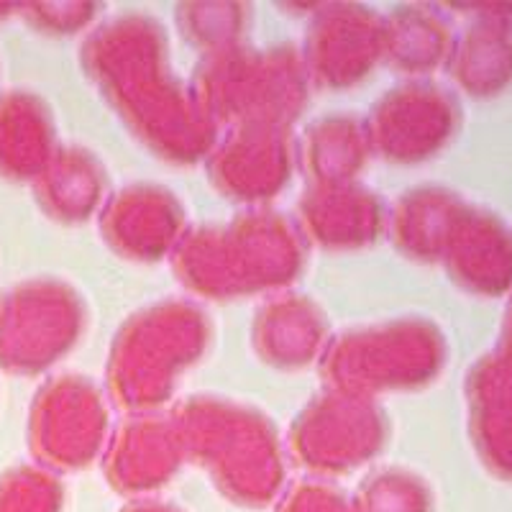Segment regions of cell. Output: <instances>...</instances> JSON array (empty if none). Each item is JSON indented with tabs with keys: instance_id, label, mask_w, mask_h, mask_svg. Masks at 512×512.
Listing matches in <instances>:
<instances>
[{
	"instance_id": "25",
	"label": "cell",
	"mask_w": 512,
	"mask_h": 512,
	"mask_svg": "<svg viewBox=\"0 0 512 512\" xmlns=\"http://www.w3.org/2000/svg\"><path fill=\"white\" fill-rule=\"evenodd\" d=\"M254 24V6L241 0H190L175 6V26L195 52L239 47Z\"/></svg>"
},
{
	"instance_id": "26",
	"label": "cell",
	"mask_w": 512,
	"mask_h": 512,
	"mask_svg": "<svg viewBox=\"0 0 512 512\" xmlns=\"http://www.w3.org/2000/svg\"><path fill=\"white\" fill-rule=\"evenodd\" d=\"M356 512H433L436 492L423 474L408 466H379L354 492Z\"/></svg>"
},
{
	"instance_id": "20",
	"label": "cell",
	"mask_w": 512,
	"mask_h": 512,
	"mask_svg": "<svg viewBox=\"0 0 512 512\" xmlns=\"http://www.w3.org/2000/svg\"><path fill=\"white\" fill-rule=\"evenodd\" d=\"M454 41V21L441 6L400 3L382 13V64L402 80H431L446 70Z\"/></svg>"
},
{
	"instance_id": "30",
	"label": "cell",
	"mask_w": 512,
	"mask_h": 512,
	"mask_svg": "<svg viewBox=\"0 0 512 512\" xmlns=\"http://www.w3.org/2000/svg\"><path fill=\"white\" fill-rule=\"evenodd\" d=\"M489 354L495 356L497 367H500L502 372H505V377L512 382V295L507 297L505 313H502V323H500V333H497V344Z\"/></svg>"
},
{
	"instance_id": "32",
	"label": "cell",
	"mask_w": 512,
	"mask_h": 512,
	"mask_svg": "<svg viewBox=\"0 0 512 512\" xmlns=\"http://www.w3.org/2000/svg\"><path fill=\"white\" fill-rule=\"evenodd\" d=\"M13 16H18V3H0V24Z\"/></svg>"
},
{
	"instance_id": "7",
	"label": "cell",
	"mask_w": 512,
	"mask_h": 512,
	"mask_svg": "<svg viewBox=\"0 0 512 512\" xmlns=\"http://www.w3.org/2000/svg\"><path fill=\"white\" fill-rule=\"evenodd\" d=\"M90 305L72 282L36 274L0 292V372L39 377L82 344Z\"/></svg>"
},
{
	"instance_id": "22",
	"label": "cell",
	"mask_w": 512,
	"mask_h": 512,
	"mask_svg": "<svg viewBox=\"0 0 512 512\" xmlns=\"http://www.w3.org/2000/svg\"><path fill=\"white\" fill-rule=\"evenodd\" d=\"M57 116L47 98L29 88L0 93V177L34 182L57 152Z\"/></svg>"
},
{
	"instance_id": "31",
	"label": "cell",
	"mask_w": 512,
	"mask_h": 512,
	"mask_svg": "<svg viewBox=\"0 0 512 512\" xmlns=\"http://www.w3.org/2000/svg\"><path fill=\"white\" fill-rule=\"evenodd\" d=\"M118 512H185L182 507L172 505L167 500H157V497H146V500H131L121 507Z\"/></svg>"
},
{
	"instance_id": "6",
	"label": "cell",
	"mask_w": 512,
	"mask_h": 512,
	"mask_svg": "<svg viewBox=\"0 0 512 512\" xmlns=\"http://www.w3.org/2000/svg\"><path fill=\"white\" fill-rule=\"evenodd\" d=\"M446 367V331L428 315H395L344 328L333 333L318 361L323 387L374 400L425 390Z\"/></svg>"
},
{
	"instance_id": "21",
	"label": "cell",
	"mask_w": 512,
	"mask_h": 512,
	"mask_svg": "<svg viewBox=\"0 0 512 512\" xmlns=\"http://www.w3.org/2000/svg\"><path fill=\"white\" fill-rule=\"evenodd\" d=\"M456 93L495 100L512 90V18L469 16L446 64Z\"/></svg>"
},
{
	"instance_id": "12",
	"label": "cell",
	"mask_w": 512,
	"mask_h": 512,
	"mask_svg": "<svg viewBox=\"0 0 512 512\" xmlns=\"http://www.w3.org/2000/svg\"><path fill=\"white\" fill-rule=\"evenodd\" d=\"M203 164L223 200L241 210L269 208L297 172V136L290 126L226 128Z\"/></svg>"
},
{
	"instance_id": "27",
	"label": "cell",
	"mask_w": 512,
	"mask_h": 512,
	"mask_svg": "<svg viewBox=\"0 0 512 512\" xmlns=\"http://www.w3.org/2000/svg\"><path fill=\"white\" fill-rule=\"evenodd\" d=\"M67 489L41 464H16L0 474V512H62Z\"/></svg>"
},
{
	"instance_id": "14",
	"label": "cell",
	"mask_w": 512,
	"mask_h": 512,
	"mask_svg": "<svg viewBox=\"0 0 512 512\" xmlns=\"http://www.w3.org/2000/svg\"><path fill=\"white\" fill-rule=\"evenodd\" d=\"M185 464V443L169 410L123 415L100 459L108 487L128 502L154 497Z\"/></svg>"
},
{
	"instance_id": "17",
	"label": "cell",
	"mask_w": 512,
	"mask_h": 512,
	"mask_svg": "<svg viewBox=\"0 0 512 512\" xmlns=\"http://www.w3.org/2000/svg\"><path fill=\"white\" fill-rule=\"evenodd\" d=\"M331 336L326 310L295 290L262 297L249 328L256 359L277 372H300L318 364Z\"/></svg>"
},
{
	"instance_id": "3",
	"label": "cell",
	"mask_w": 512,
	"mask_h": 512,
	"mask_svg": "<svg viewBox=\"0 0 512 512\" xmlns=\"http://www.w3.org/2000/svg\"><path fill=\"white\" fill-rule=\"evenodd\" d=\"M190 464H198L231 505L264 510L287 487V446L264 410L213 392L169 408Z\"/></svg>"
},
{
	"instance_id": "19",
	"label": "cell",
	"mask_w": 512,
	"mask_h": 512,
	"mask_svg": "<svg viewBox=\"0 0 512 512\" xmlns=\"http://www.w3.org/2000/svg\"><path fill=\"white\" fill-rule=\"evenodd\" d=\"M464 402L474 454L492 477L512 484V382L492 354L466 372Z\"/></svg>"
},
{
	"instance_id": "29",
	"label": "cell",
	"mask_w": 512,
	"mask_h": 512,
	"mask_svg": "<svg viewBox=\"0 0 512 512\" xmlns=\"http://www.w3.org/2000/svg\"><path fill=\"white\" fill-rule=\"evenodd\" d=\"M274 512H356L346 489L328 479L305 477L287 484L274 502Z\"/></svg>"
},
{
	"instance_id": "9",
	"label": "cell",
	"mask_w": 512,
	"mask_h": 512,
	"mask_svg": "<svg viewBox=\"0 0 512 512\" xmlns=\"http://www.w3.org/2000/svg\"><path fill=\"white\" fill-rule=\"evenodd\" d=\"M111 433V397L88 374H54L34 392L26 446L36 464L54 474L85 472L103 459Z\"/></svg>"
},
{
	"instance_id": "2",
	"label": "cell",
	"mask_w": 512,
	"mask_h": 512,
	"mask_svg": "<svg viewBox=\"0 0 512 512\" xmlns=\"http://www.w3.org/2000/svg\"><path fill=\"white\" fill-rule=\"evenodd\" d=\"M308 249L295 218L277 208H244L226 223L190 226L169 267L198 300L233 303L292 290Z\"/></svg>"
},
{
	"instance_id": "18",
	"label": "cell",
	"mask_w": 512,
	"mask_h": 512,
	"mask_svg": "<svg viewBox=\"0 0 512 512\" xmlns=\"http://www.w3.org/2000/svg\"><path fill=\"white\" fill-rule=\"evenodd\" d=\"M34 200L49 221L82 226L98 218L111 195L103 159L82 144H59L44 169L31 182Z\"/></svg>"
},
{
	"instance_id": "1",
	"label": "cell",
	"mask_w": 512,
	"mask_h": 512,
	"mask_svg": "<svg viewBox=\"0 0 512 512\" xmlns=\"http://www.w3.org/2000/svg\"><path fill=\"white\" fill-rule=\"evenodd\" d=\"M80 67L152 157L175 167L205 162L221 128L172 67L169 34L141 11L103 18L80 44Z\"/></svg>"
},
{
	"instance_id": "13",
	"label": "cell",
	"mask_w": 512,
	"mask_h": 512,
	"mask_svg": "<svg viewBox=\"0 0 512 512\" xmlns=\"http://www.w3.org/2000/svg\"><path fill=\"white\" fill-rule=\"evenodd\" d=\"M187 228L185 203L175 190L159 182H128L118 187L98 213L103 244L134 264L169 262Z\"/></svg>"
},
{
	"instance_id": "24",
	"label": "cell",
	"mask_w": 512,
	"mask_h": 512,
	"mask_svg": "<svg viewBox=\"0 0 512 512\" xmlns=\"http://www.w3.org/2000/svg\"><path fill=\"white\" fill-rule=\"evenodd\" d=\"M372 157L367 123L354 111L323 113L297 136V169L308 185L359 180Z\"/></svg>"
},
{
	"instance_id": "5",
	"label": "cell",
	"mask_w": 512,
	"mask_h": 512,
	"mask_svg": "<svg viewBox=\"0 0 512 512\" xmlns=\"http://www.w3.org/2000/svg\"><path fill=\"white\" fill-rule=\"evenodd\" d=\"M190 85L221 131L236 126H295L310 103V77L292 41L254 47L249 41L203 54Z\"/></svg>"
},
{
	"instance_id": "28",
	"label": "cell",
	"mask_w": 512,
	"mask_h": 512,
	"mask_svg": "<svg viewBox=\"0 0 512 512\" xmlns=\"http://www.w3.org/2000/svg\"><path fill=\"white\" fill-rule=\"evenodd\" d=\"M103 6L93 0H52V3H18V18L41 36L90 34L100 24Z\"/></svg>"
},
{
	"instance_id": "8",
	"label": "cell",
	"mask_w": 512,
	"mask_h": 512,
	"mask_svg": "<svg viewBox=\"0 0 512 512\" xmlns=\"http://www.w3.org/2000/svg\"><path fill=\"white\" fill-rule=\"evenodd\" d=\"M390 436L392 423L382 402L323 387L297 410L285 446L308 477L336 482L377 461Z\"/></svg>"
},
{
	"instance_id": "10",
	"label": "cell",
	"mask_w": 512,
	"mask_h": 512,
	"mask_svg": "<svg viewBox=\"0 0 512 512\" xmlns=\"http://www.w3.org/2000/svg\"><path fill=\"white\" fill-rule=\"evenodd\" d=\"M364 123L374 157L418 167L454 144L464 126V105L441 82L402 80L374 100Z\"/></svg>"
},
{
	"instance_id": "16",
	"label": "cell",
	"mask_w": 512,
	"mask_h": 512,
	"mask_svg": "<svg viewBox=\"0 0 512 512\" xmlns=\"http://www.w3.org/2000/svg\"><path fill=\"white\" fill-rule=\"evenodd\" d=\"M448 280L479 300L512 295V226L492 208L466 200L441 256Z\"/></svg>"
},
{
	"instance_id": "4",
	"label": "cell",
	"mask_w": 512,
	"mask_h": 512,
	"mask_svg": "<svg viewBox=\"0 0 512 512\" xmlns=\"http://www.w3.org/2000/svg\"><path fill=\"white\" fill-rule=\"evenodd\" d=\"M216 326L192 297H162L134 310L116 328L105 356V392L113 408L162 413L177 387L213 349Z\"/></svg>"
},
{
	"instance_id": "11",
	"label": "cell",
	"mask_w": 512,
	"mask_h": 512,
	"mask_svg": "<svg viewBox=\"0 0 512 512\" xmlns=\"http://www.w3.org/2000/svg\"><path fill=\"white\" fill-rule=\"evenodd\" d=\"M300 54L313 88L349 93L384 62L382 13L349 0L318 3L305 26Z\"/></svg>"
},
{
	"instance_id": "15",
	"label": "cell",
	"mask_w": 512,
	"mask_h": 512,
	"mask_svg": "<svg viewBox=\"0 0 512 512\" xmlns=\"http://www.w3.org/2000/svg\"><path fill=\"white\" fill-rule=\"evenodd\" d=\"M387 218V200L361 180L308 185L295 208V223L305 244L326 254L369 249L387 236Z\"/></svg>"
},
{
	"instance_id": "23",
	"label": "cell",
	"mask_w": 512,
	"mask_h": 512,
	"mask_svg": "<svg viewBox=\"0 0 512 512\" xmlns=\"http://www.w3.org/2000/svg\"><path fill=\"white\" fill-rule=\"evenodd\" d=\"M466 198L446 185H415L390 205L387 239L397 254L415 264H441L446 241L454 231Z\"/></svg>"
}]
</instances>
